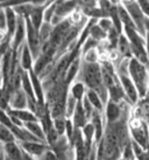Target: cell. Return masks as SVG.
Instances as JSON below:
<instances>
[{"label":"cell","mask_w":149,"mask_h":160,"mask_svg":"<svg viewBox=\"0 0 149 160\" xmlns=\"http://www.w3.org/2000/svg\"><path fill=\"white\" fill-rule=\"evenodd\" d=\"M125 103H115L112 101H107L105 104V109H104V118H105L106 124H114L119 120H121L123 118V105ZM131 105V104H129Z\"/></svg>","instance_id":"52a82bcc"},{"label":"cell","mask_w":149,"mask_h":160,"mask_svg":"<svg viewBox=\"0 0 149 160\" xmlns=\"http://www.w3.org/2000/svg\"><path fill=\"white\" fill-rule=\"evenodd\" d=\"M133 1H135V0H121V5H123V6H126V5L133 2Z\"/></svg>","instance_id":"ee69618b"},{"label":"cell","mask_w":149,"mask_h":160,"mask_svg":"<svg viewBox=\"0 0 149 160\" xmlns=\"http://www.w3.org/2000/svg\"><path fill=\"white\" fill-rule=\"evenodd\" d=\"M97 25L100 27L101 29L106 33H108L111 29H113V23H112V20H111L108 17H104V18H100L97 20Z\"/></svg>","instance_id":"1f68e13d"},{"label":"cell","mask_w":149,"mask_h":160,"mask_svg":"<svg viewBox=\"0 0 149 160\" xmlns=\"http://www.w3.org/2000/svg\"><path fill=\"white\" fill-rule=\"evenodd\" d=\"M47 6V5H46ZM46 6H34L33 5V9L29 15V21L33 25V27L35 28L36 31H39L40 27L42 26V23L44 22L43 15H44V8Z\"/></svg>","instance_id":"ffe728a7"},{"label":"cell","mask_w":149,"mask_h":160,"mask_svg":"<svg viewBox=\"0 0 149 160\" xmlns=\"http://www.w3.org/2000/svg\"><path fill=\"white\" fill-rule=\"evenodd\" d=\"M53 28L54 27L51 26V23L49 22H43L42 26L40 27L39 36H40V42H41V47L49 42L51 33H53Z\"/></svg>","instance_id":"d4e9b609"},{"label":"cell","mask_w":149,"mask_h":160,"mask_svg":"<svg viewBox=\"0 0 149 160\" xmlns=\"http://www.w3.org/2000/svg\"><path fill=\"white\" fill-rule=\"evenodd\" d=\"M90 123L92 124L93 130H94V144L97 145L103 139L104 133H105L106 123L105 118H104V113L94 110L90 117Z\"/></svg>","instance_id":"30bf717a"},{"label":"cell","mask_w":149,"mask_h":160,"mask_svg":"<svg viewBox=\"0 0 149 160\" xmlns=\"http://www.w3.org/2000/svg\"><path fill=\"white\" fill-rule=\"evenodd\" d=\"M117 52L120 54V56L123 58H132V50H131V45H129V41L127 40V38L120 34L119 36L118 43H117Z\"/></svg>","instance_id":"603a6c76"},{"label":"cell","mask_w":149,"mask_h":160,"mask_svg":"<svg viewBox=\"0 0 149 160\" xmlns=\"http://www.w3.org/2000/svg\"><path fill=\"white\" fill-rule=\"evenodd\" d=\"M123 34L129 41L132 56L136 58L137 61H140L141 63L147 64L148 58H147V53H146L145 38L136 31V28H133V27H123Z\"/></svg>","instance_id":"3957f363"},{"label":"cell","mask_w":149,"mask_h":160,"mask_svg":"<svg viewBox=\"0 0 149 160\" xmlns=\"http://www.w3.org/2000/svg\"><path fill=\"white\" fill-rule=\"evenodd\" d=\"M117 75H118L119 82L125 92L127 102L131 105H136L140 101V97H139V92H137L133 81L131 80V77L128 76V74H117Z\"/></svg>","instance_id":"8992f818"},{"label":"cell","mask_w":149,"mask_h":160,"mask_svg":"<svg viewBox=\"0 0 149 160\" xmlns=\"http://www.w3.org/2000/svg\"><path fill=\"white\" fill-rule=\"evenodd\" d=\"M128 76L135 85L140 99L147 97L149 93V74L146 64L141 63L134 58H129Z\"/></svg>","instance_id":"7a4b0ae2"},{"label":"cell","mask_w":149,"mask_h":160,"mask_svg":"<svg viewBox=\"0 0 149 160\" xmlns=\"http://www.w3.org/2000/svg\"><path fill=\"white\" fill-rule=\"evenodd\" d=\"M86 90L88 88L85 87L82 81L76 80L74 81L70 85H69V93L77 101V102H82L86 95Z\"/></svg>","instance_id":"d6986e66"},{"label":"cell","mask_w":149,"mask_h":160,"mask_svg":"<svg viewBox=\"0 0 149 160\" xmlns=\"http://www.w3.org/2000/svg\"><path fill=\"white\" fill-rule=\"evenodd\" d=\"M51 0H31V4L34 6H46L48 5Z\"/></svg>","instance_id":"f35d334b"},{"label":"cell","mask_w":149,"mask_h":160,"mask_svg":"<svg viewBox=\"0 0 149 160\" xmlns=\"http://www.w3.org/2000/svg\"><path fill=\"white\" fill-rule=\"evenodd\" d=\"M146 67L148 69V74H149V60H148V62H147V64H146Z\"/></svg>","instance_id":"c3c4849f"},{"label":"cell","mask_w":149,"mask_h":160,"mask_svg":"<svg viewBox=\"0 0 149 160\" xmlns=\"http://www.w3.org/2000/svg\"><path fill=\"white\" fill-rule=\"evenodd\" d=\"M17 142L13 132L11 131L9 128H6L4 125H0V144L5 145V144H8V142Z\"/></svg>","instance_id":"4316f807"},{"label":"cell","mask_w":149,"mask_h":160,"mask_svg":"<svg viewBox=\"0 0 149 160\" xmlns=\"http://www.w3.org/2000/svg\"><path fill=\"white\" fill-rule=\"evenodd\" d=\"M0 125H4L6 128H12V119H11V116L8 115L7 110H4L0 108Z\"/></svg>","instance_id":"836d02e7"},{"label":"cell","mask_w":149,"mask_h":160,"mask_svg":"<svg viewBox=\"0 0 149 160\" xmlns=\"http://www.w3.org/2000/svg\"><path fill=\"white\" fill-rule=\"evenodd\" d=\"M77 101L74 99L70 93H68V97L65 101V117L66 118H71L74 112V109L77 107Z\"/></svg>","instance_id":"f1b7e54d"},{"label":"cell","mask_w":149,"mask_h":160,"mask_svg":"<svg viewBox=\"0 0 149 160\" xmlns=\"http://www.w3.org/2000/svg\"><path fill=\"white\" fill-rule=\"evenodd\" d=\"M128 133L132 142H135L137 146H140L142 151L149 150V129L145 120L134 118L129 123Z\"/></svg>","instance_id":"277c9868"},{"label":"cell","mask_w":149,"mask_h":160,"mask_svg":"<svg viewBox=\"0 0 149 160\" xmlns=\"http://www.w3.org/2000/svg\"><path fill=\"white\" fill-rule=\"evenodd\" d=\"M74 125L72 123L71 118H66L65 119V129H64V137L68 139V142L70 144L71 142V138L74 136Z\"/></svg>","instance_id":"d6a6232c"},{"label":"cell","mask_w":149,"mask_h":160,"mask_svg":"<svg viewBox=\"0 0 149 160\" xmlns=\"http://www.w3.org/2000/svg\"><path fill=\"white\" fill-rule=\"evenodd\" d=\"M136 4L139 5L147 20H149V0H136Z\"/></svg>","instance_id":"d590c367"},{"label":"cell","mask_w":149,"mask_h":160,"mask_svg":"<svg viewBox=\"0 0 149 160\" xmlns=\"http://www.w3.org/2000/svg\"><path fill=\"white\" fill-rule=\"evenodd\" d=\"M1 150H2V145L0 144V152H1Z\"/></svg>","instance_id":"681fc988"},{"label":"cell","mask_w":149,"mask_h":160,"mask_svg":"<svg viewBox=\"0 0 149 160\" xmlns=\"http://www.w3.org/2000/svg\"><path fill=\"white\" fill-rule=\"evenodd\" d=\"M4 160H12V159H11V158H8V157H6L4 154Z\"/></svg>","instance_id":"7dc6e473"},{"label":"cell","mask_w":149,"mask_h":160,"mask_svg":"<svg viewBox=\"0 0 149 160\" xmlns=\"http://www.w3.org/2000/svg\"><path fill=\"white\" fill-rule=\"evenodd\" d=\"M15 53H18L19 64H20V68H21L22 70L23 71L33 70L35 58H34V56H33L31 49L28 48V46L26 45V42H25V43H23Z\"/></svg>","instance_id":"8fae6325"},{"label":"cell","mask_w":149,"mask_h":160,"mask_svg":"<svg viewBox=\"0 0 149 160\" xmlns=\"http://www.w3.org/2000/svg\"><path fill=\"white\" fill-rule=\"evenodd\" d=\"M85 98L89 101V103L93 107L94 110L99 112H103L104 113V109H105V103L103 102L101 97L99 96V93L94 91V90L88 89L86 90V95H85Z\"/></svg>","instance_id":"7402d4cb"},{"label":"cell","mask_w":149,"mask_h":160,"mask_svg":"<svg viewBox=\"0 0 149 160\" xmlns=\"http://www.w3.org/2000/svg\"><path fill=\"white\" fill-rule=\"evenodd\" d=\"M5 9V15H6V33L7 35L12 39L17 25H18V19L19 17L17 15V13L14 12V9L12 7H7Z\"/></svg>","instance_id":"ac0fdd59"},{"label":"cell","mask_w":149,"mask_h":160,"mask_svg":"<svg viewBox=\"0 0 149 160\" xmlns=\"http://www.w3.org/2000/svg\"><path fill=\"white\" fill-rule=\"evenodd\" d=\"M39 160H58V159H57V157L54 154V152L49 148L48 151L46 152V153H44L43 156L41 157Z\"/></svg>","instance_id":"74e56055"},{"label":"cell","mask_w":149,"mask_h":160,"mask_svg":"<svg viewBox=\"0 0 149 160\" xmlns=\"http://www.w3.org/2000/svg\"><path fill=\"white\" fill-rule=\"evenodd\" d=\"M2 152L5 156L12 160H22L23 157V151L18 142H12L2 145Z\"/></svg>","instance_id":"e0dca14e"},{"label":"cell","mask_w":149,"mask_h":160,"mask_svg":"<svg viewBox=\"0 0 149 160\" xmlns=\"http://www.w3.org/2000/svg\"><path fill=\"white\" fill-rule=\"evenodd\" d=\"M8 109H13V110L28 109V98H27L26 93L23 92V90H22L21 88L18 90H15V91L9 96Z\"/></svg>","instance_id":"4fadbf2b"},{"label":"cell","mask_w":149,"mask_h":160,"mask_svg":"<svg viewBox=\"0 0 149 160\" xmlns=\"http://www.w3.org/2000/svg\"><path fill=\"white\" fill-rule=\"evenodd\" d=\"M14 9V12L17 13L18 17L20 18H23L25 20L29 18L31 15V12L33 9V5L31 4H25V5H20V6H15V7H12Z\"/></svg>","instance_id":"83f0119b"},{"label":"cell","mask_w":149,"mask_h":160,"mask_svg":"<svg viewBox=\"0 0 149 160\" xmlns=\"http://www.w3.org/2000/svg\"><path fill=\"white\" fill-rule=\"evenodd\" d=\"M0 32H6V15L4 8H0Z\"/></svg>","instance_id":"8d00e7d4"},{"label":"cell","mask_w":149,"mask_h":160,"mask_svg":"<svg viewBox=\"0 0 149 160\" xmlns=\"http://www.w3.org/2000/svg\"><path fill=\"white\" fill-rule=\"evenodd\" d=\"M22 160H37L36 158H34V157L29 156V154H27V153H25L23 152V157H22Z\"/></svg>","instance_id":"b9f144b4"},{"label":"cell","mask_w":149,"mask_h":160,"mask_svg":"<svg viewBox=\"0 0 149 160\" xmlns=\"http://www.w3.org/2000/svg\"><path fill=\"white\" fill-rule=\"evenodd\" d=\"M110 2L112 6H119V5H121V0H110Z\"/></svg>","instance_id":"7bdbcfd3"},{"label":"cell","mask_w":149,"mask_h":160,"mask_svg":"<svg viewBox=\"0 0 149 160\" xmlns=\"http://www.w3.org/2000/svg\"><path fill=\"white\" fill-rule=\"evenodd\" d=\"M31 4V0H7L4 5H1L0 8H7V7H15V6H20V5Z\"/></svg>","instance_id":"e575fe53"},{"label":"cell","mask_w":149,"mask_h":160,"mask_svg":"<svg viewBox=\"0 0 149 160\" xmlns=\"http://www.w3.org/2000/svg\"><path fill=\"white\" fill-rule=\"evenodd\" d=\"M126 11L128 12L129 17H131L132 21L135 26L136 31L140 33L141 35L145 38L146 33H147V28H146V22H147V18L145 17V14L142 13L141 8L139 7V5L136 4V0L133 1L131 4L123 6Z\"/></svg>","instance_id":"5b68a950"},{"label":"cell","mask_w":149,"mask_h":160,"mask_svg":"<svg viewBox=\"0 0 149 160\" xmlns=\"http://www.w3.org/2000/svg\"><path fill=\"white\" fill-rule=\"evenodd\" d=\"M145 46H146V53H147V58H148V60H149V32H147V33H146Z\"/></svg>","instance_id":"ab89813d"},{"label":"cell","mask_w":149,"mask_h":160,"mask_svg":"<svg viewBox=\"0 0 149 160\" xmlns=\"http://www.w3.org/2000/svg\"><path fill=\"white\" fill-rule=\"evenodd\" d=\"M89 160H97V146L92 150V152H91V154H90V158H89Z\"/></svg>","instance_id":"60d3db41"},{"label":"cell","mask_w":149,"mask_h":160,"mask_svg":"<svg viewBox=\"0 0 149 160\" xmlns=\"http://www.w3.org/2000/svg\"><path fill=\"white\" fill-rule=\"evenodd\" d=\"M19 145L21 146L22 151L25 152V153L34 157L37 160L50 148L48 146V144L42 142H19Z\"/></svg>","instance_id":"9c48e42d"},{"label":"cell","mask_w":149,"mask_h":160,"mask_svg":"<svg viewBox=\"0 0 149 160\" xmlns=\"http://www.w3.org/2000/svg\"><path fill=\"white\" fill-rule=\"evenodd\" d=\"M0 160H4V152H2V150L0 152Z\"/></svg>","instance_id":"f6af8a7d"},{"label":"cell","mask_w":149,"mask_h":160,"mask_svg":"<svg viewBox=\"0 0 149 160\" xmlns=\"http://www.w3.org/2000/svg\"><path fill=\"white\" fill-rule=\"evenodd\" d=\"M98 46H99V42H97L96 40H93V39H91V38L89 36L88 39L83 42L82 47H80V55L89 52V50H91V49L98 48Z\"/></svg>","instance_id":"4dcf8cb0"},{"label":"cell","mask_w":149,"mask_h":160,"mask_svg":"<svg viewBox=\"0 0 149 160\" xmlns=\"http://www.w3.org/2000/svg\"><path fill=\"white\" fill-rule=\"evenodd\" d=\"M6 1H7V0H0V7H1V5H4Z\"/></svg>","instance_id":"bcb514c9"},{"label":"cell","mask_w":149,"mask_h":160,"mask_svg":"<svg viewBox=\"0 0 149 160\" xmlns=\"http://www.w3.org/2000/svg\"><path fill=\"white\" fill-rule=\"evenodd\" d=\"M80 56L77 58H74V61L70 63V66L68 68V70L65 72V76H64V82H65L66 85H70L74 81L77 80V76L79 74V69H80Z\"/></svg>","instance_id":"44dd1931"},{"label":"cell","mask_w":149,"mask_h":160,"mask_svg":"<svg viewBox=\"0 0 149 160\" xmlns=\"http://www.w3.org/2000/svg\"><path fill=\"white\" fill-rule=\"evenodd\" d=\"M25 42H26V20L19 17L18 25L12 36V50L17 52Z\"/></svg>","instance_id":"7c38bea8"},{"label":"cell","mask_w":149,"mask_h":160,"mask_svg":"<svg viewBox=\"0 0 149 160\" xmlns=\"http://www.w3.org/2000/svg\"><path fill=\"white\" fill-rule=\"evenodd\" d=\"M80 60L85 63H99L100 62V54L98 48L91 49L86 53L80 55Z\"/></svg>","instance_id":"484cf974"},{"label":"cell","mask_w":149,"mask_h":160,"mask_svg":"<svg viewBox=\"0 0 149 160\" xmlns=\"http://www.w3.org/2000/svg\"><path fill=\"white\" fill-rule=\"evenodd\" d=\"M28 74H29V77H31V87H33V91H34V95H35L36 102L39 104H46V91H44L41 78L33 70L28 71Z\"/></svg>","instance_id":"5bb4252c"},{"label":"cell","mask_w":149,"mask_h":160,"mask_svg":"<svg viewBox=\"0 0 149 160\" xmlns=\"http://www.w3.org/2000/svg\"><path fill=\"white\" fill-rule=\"evenodd\" d=\"M23 126H25L34 137L37 138L40 142L47 144L46 134H44V131H43V129H42L41 124H40L39 120H37V122H31V123H26V124H23Z\"/></svg>","instance_id":"cb8c5ba5"},{"label":"cell","mask_w":149,"mask_h":160,"mask_svg":"<svg viewBox=\"0 0 149 160\" xmlns=\"http://www.w3.org/2000/svg\"><path fill=\"white\" fill-rule=\"evenodd\" d=\"M7 112L11 117H14L21 122L22 124L31 123V122H37L39 118L37 116L29 109H23V110H13V109H7Z\"/></svg>","instance_id":"9a60e30c"},{"label":"cell","mask_w":149,"mask_h":160,"mask_svg":"<svg viewBox=\"0 0 149 160\" xmlns=\"http://www.w3.org/2000/svg\"><path fill=\"white\" fill-rule=\"evenodd\" d=\"M65 116H62V117H56V118H53V123L54 126L56 129L58 136H64V129H65Z\"/></svg>","instance_id":"f546056e"},{"label":"cell","mask_w":149,"mask_h":160,"mask_svg":"<svg viewBox=\"0 0 149 160\" xmlns=\"http://www.w3.org/2000/svg\"><path fill=\"white\" fill-rule=\"evenodd\" d=\"M77 80L82 81L88 89L97 91L103 102L106 104V102L108 101V93L103 82L100 63H85L82 61Z\"/></svg>","instance_id":"6da1fadb"},{"label":"cell","mask_w":149,"mask_h":160,"mask_svg":"<svg viewBox=\"0 0 149 160\" xmlns=\"http://www.w3.org/2000/svg\"><path fill=\"white\" fill-rule=\"evenodd\" d=\"M26 45L31 49L34 58H37L41 52V42H40L39 31H36L31 23L29 19H26Z\"/></svg>","instance_id":"ba28073f"},{"label":"cell","mask_w":149,"mask_h":160,"mask_svg":"<svg viewBox=\"0 0 149 160\" xmlns=\"http://www.w3.org/2000/svg\"><path fill=\"white\" fill-rule=\"evenodd\" d=\"M71 120H72V123H74V128H77V129H83L85 125L89 123V118L85 111H84V108H83V104L82 102H78L77 103V107L74 109V112L72 117H71Z\"/></svg>","instance_id":"2e32d148"}]
</instances>
